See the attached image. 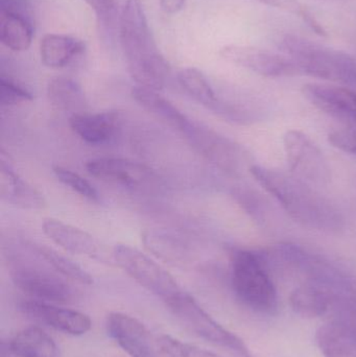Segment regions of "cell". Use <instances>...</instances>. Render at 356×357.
<instances>
[{
  "mask_svg": "<svg viewBox=\"0 0 356 357\" xmlns=\"http://www.w3.org/2000/svg\"><path fill=\"white\" fill-rule=\"evenodd\" d=\"M332 322L342 327L356 342V289L355 287L339 289L334 298Z\"/></svg>",
  "mask_w": 356,
  "mask_h": 357,
  "instance_id": "d4e9b609",
  "label": "cell"
},
{
  "mask_svg": "<svg viewBox=\"0 0 356 357\" xmlns=\"http://www.w3.org/2000/svg\"><path fill=\"white\" fill-rule=\"evenodd\" d=\"M0 197L6 203L22 209L39 210L45 207L43 195L16 173L3 151L0 159Z\"/></svg>",
  "mask_w": 356,
  "mask_h": 357,
  "instance_id": "9a60e30c",
  "label": "cell"
},
{
  "mask_svg": "<svg viewBox=\"0 0 356 357\" xmlns=\"http://www.w3.org/2000/svg\"><path fill=\"white\" fill-rule=\"evenodd\" d=\"M119 41L132 79L140 87L162 89L171 73L153 37L141 0H127L119 17Z\"/></svg>",
  "mask_w": 356,
  "mask_h": 357,
  "instance_id": "7a4b0ae2",
  "label": "cell"
},
{
  "mask_svg": "<svg viewBox=\"0 0 356 357\" xmlns=\"http://www.w3.org/2000/svg\"><path fill=\"white\" fill-rule=\"evenodd\" d=\"M49 102L56 108L72 114L84 112L87 100L81 86L69 77H54L47 85Z\"/></svg>",
  "mask_w": 356,
  "mask_h": 357,
  "instance_id": "44dd1931",
  "label": "cell"
},
{
  "mask_svg": "<svg viewBox=\"0 0 356 357\" xmlns=\"http://www.w3.org/2000/svg\"><path fill=\"white\" fill-rule=\"evenodd\" d=\"M44 234L59 247L77 255L98 257L100 243L89 233L56 218H45L42 222Z\"/></svg>",
  "mask_w": 356,
  "mask_h": 357,
  "instance_id": "2e32d148",
  "label": "cell"
},
{
  "mask_svg": "<svg viewBox=\"0 0 356 357\" xmlns=\"http://www.w3.org/2000/svg\"><path fill=\"white\" fill-rule=\"evenodd\" d=\"M16 357H58L56 342L39 327L19 331L8 341Z\"/></svg>",
  "mask_w": 356,
  "mask_h": 357,
  "instance_id": "ffe728a7",
  "label": "cell"
},
{
  "mask_svg": "<svg viewBox=\"0 0 356 357\" xmlns=\"http://www.w3.org/2000/svg\"><path fill=\"white\" fill-rule=\"evenodd\" d=\"M231 280L236 297L247 307L261 314L277 310V289L261 254L235 250L232 253Z\"/></svg>",
  "mask_w": 356,
  "mask_h": 357,
  "instance_id": "277c9868",
  "label": "cell"
},
{
  "mask_svg": "<svg viewBox=\"0 0 356 357\" xmlns=\"http://www.w3.org/2000/svg\"><path fill=\"white\" fill-rule=\"evenodd\" d=\"M249 173L302 226L328 233L338 232L344 226L340 211L305 181L256 165H251Z\"/></svg>",
  "mask_w": 356,
  "mask_h": 357,
  "instance_id": "6da1fadb",
  "label": "cell"
},
{
  "mask_svg": "<svg viewBox=\"0 0 356 357\" xmlns=\"http://www.w3.org/2000/svg\"><path fill=\"white\" fill-rule=\"evenodd\" d=\"M183 135L201 155L230 175H240L253 165L244 148L209 128L192 121Z\"/></svg>",
  "mask_w": 356,
  "mask_h": 357,
  "instance_id": "ba28073f",
  "label": "cell"
},
{
  "mask_svg": "<svg viewBox=\"0 0 356 357\" xmlns=\"http://www.w3.org/2000/svg\"><path fill=\"white\" fill-rule=\"evenodd\" d=\"M132 96L144 110L182 134H184L192 123V121L184 113L173 106L164 96H160L156 90L135 86L132 90Z\"/></svg>",
  "mask_w": 356,
  "mask_h": 357,
  "instance_id": "d6986e66",
  "label": "cell"
},
{
  "mask_svg": "<svg viewBox=\"0 0 356 357\" xmlns=\"http://www.w3.org/2000/svg\"><path fill=\"white\" fill-rule=\"evenodd\" d=\"M186 0H160V8L167 14L173 15L183 10Z\"/></svg>",
  "mask_w": 356,
  "mask_h": 357,
  "instance_id": "e575fe53",
  "label": "cell"
},
{
  "mask_svg": "<svg viewBox=\"0 0 356 357\" xmlns=\"http://www.w3.org/2000/svg\"><path fill=\"white\" fill-rule=\"evenodd\" d=\"M33 23L12 15L0 14V40L13 52H24L31 46Z\"/></svg>",
  "mask_w": 356,
  "mask_h": 357,
  "instance_id": "cb8c5ba5",
  "label": "cell"
},
{
  "mask_svg": "<svg viewBox=\"0 0 356 357\" xmlns=\"http://www.w3.org/2000/svg\"><path fill=\"white\" fill-rule=\"evenodd\" d=\"M19 310L36 321L75 337L85 335L92 326L91 320L87 314L77 310L60 307L49 302L29 300L21 302Z\"/></svg>",
  "mask_w": 356,
  "mask_h": 357,
  "instance_id": "4fadbf2b",
  "label": "cell"
},
{
  "mask_svg": "<svg viewBox=\"0 0 356 357\" xmlns=\"http://www.w3.org/2000/svg\"><path fill=\"white\" fill-rule=\"evenodd\" d=\"M112 256L125 274L164 302L183 291L165 268L136 248L119 243L113 249Z\"/></svg>",
  "mask_w": 356,
  "mask_h": 357,
  "instance_id": "8992f818",
  "label": "cell"
},
{
  "mask_svg": "<svg viewBox=\"0 0 356 357\" xmlns=\"http://www.w3.org/2000/svg\"><path fill=\"white\" fill-rule=\"evenodd\" d=\"M284 148L293 175L315 185H325L332 180L328 161L307 134L298 130L286 132Z\"/></svg>",
  "mask_w": 356,
  "mask_h": 357,
  "instance_id": "9c48e42d",
  "label": "cell"
},
{
  "mask_svg": "<svg viewBox=\"0 0 356 357\" xmlns=\"http://www.w3.org/2000/svg\"><path fill=\"white\" fill-rule=\"evenodd\" d=\"M33 100V94L12 77L2 73L0 77V104L3 107L16 106Z\"/></svg>",
  "mask_w": 356,
  "mask_h": 357,
  "instance_id": "4dcf8cb0",
  "label": "cell"
},
{
  "mask_svg": "<svg viewBox=\"0 0 356 357\" xmlns=\"http://www.w3.org/2000/svg\"><path fill=\"white\" fill-rule=\"evenodd\" d=\"M303 96L316 108L356 130V91L340 86L307 84Z\"/></svg>",
  "mask_w": 356,
  "mask_h": 357,
  "instance_id": "8fae6325",
  "label": "cell"
},
{
  "mask_svg": "<svg viewBox=\"0 0 356 357\" xmlns=\"http://www.w3.org/2000/svg\"><path fill=\"white\" fill-rule=\"evenodd\" d=\"M222 58L231 64L267 77H286L301 75L296 64L286 54H276L246 45L224 46Z\"/></svg>",
  "mask_w": 356,
  "mask_h": 357,
  "instance_id": "30bf717a",
  "label": "cell"
},
{
  "mask_svg": "<svg viewBox=\"0 0 356 357\" xmlns=\"http://www.w3.org/2000/svg\"><path fill=\"white\" fill-rule=\"evenodd\" d=\"M86 52L83 40L63 33H47L40 42V58L48 68L68 66Z\"/></svg>",
  "mask_w": 356,
  "mask_h": 357,
  "instance_id": "e0dca14e",
  "label": "cell"
},
{
  "mask_svg": "<svg viewBox=\"0 0 356 357\" xmlns=\"http://www.w3.org/2000/svg\"><path fill=\"white\" fill-rule=\"evenodd\" d=\"M142 241L148 251L157 257L167 261H179L184 258V245L178 239L159 231L146 230L142 234Z\"/></svg>",
  "mask_w": 356,
  "mask_h": 357,
  "instance_id": "4316f807",
  "label": "cell"
},
{
  "mask_svg": "<svg viewBox=\"0 0 356 357\" xmlns=\"http://www.w3.org/2000/svg\"><path fill=\"white\" fill-rule=\"evenodd\" d=\"M279 48L300 75L356 87V60L346 52L293 35L282 38Z\"/></svg>",
  "mask_w": 356,
  "mask_h": 357,
  "instance_id": "3957f363",
  "label": "cell"
},
{
  "mask_svg": "<svg viewBox=\"0 0 356 357\" xmlns=\"http://www.w3.org/2000/svg\"><path fill=\"white\" fill-rule=\"evenodd\" d=\"M71 130L84 142L102 144L115 135L118 127V115L112 112L77 113L69 119Z\"/></svg>",
  "mask_w": 356,
  "mask_h": 357,
  "instance_id": "ac0fdd59",
  "label": "cell"
},
{
  "mask_svg": "<svg viewBox=\"0 0 356 357\" xmlns=\"http://www.w3.org/2000/svg\"><path fill=\"white\" fill-rule=\"evenodd\" d=\"M165 304L190 333L215 345L232 350L242 357H252L244 342L219 324L189 294L182 291Z\"/></svg>",
  "mask_w": 356,
  "mask_h": 357,
  "instance_id": "5b68a950",
  "label": "cell"
},
{
  "mask_svg": "<svg viewBox=\"0 0 356 357\" xmlns=\"http://www.w3.org/2000/svg\"><path fill=\"white\" fill-rule=\"evenodd\" d=\"M178 82L196 102L217 112L221 100L202 71L192 67L182 69L178 73Z\"/></svg>",
  "mask_w": 356,
  "mask_h": 357,
  "instance_id": "603a6c76",
  "label": "cell"
},
{
  "mask_svg": "<svg viewBox=\"0 0 356 357\" xmlns=\"http://www.w3.org/2000/svg\"><path fill=\"white\" fill-rule=\"evenodd\" d=\"M158 346L161 352L167 357H221L208 350L184 343L167 335L159 337Z\"/></svg>",
  "mask_w": 356,
  "mask_h": 357,
  "instance_id": "f1b7e54d",
  "label": "cell"
},
{
  "mask_svg": "<svg viewBox=\"0 0 356 357\" xmlns=\"http://www.w3.org/2000/svg\"><path fill=\"white\" fill-rule=\"evenodd\" d=\"M8 273L14 284L33 299L54 304L75 299L72 287L54 270L16 259L10 264Z\"/></svg>",
  "mask_w": 356,
  "mask_h": 357,
  "instance_id": "52a82bcc",
  "label": "cell"
},
{
  "mask_svg": "<svg viewBox=\"0 0 356 357\" xmlns=\"http://www.w3.org/2000/svg\"><path fill=\"white\" fill-rule=\"evenodd\" d=\"M257 1L299 17L317 35L321 36V37L327 36V31L324 29L323 25L318 21L315 15L311 14V10L299 0H257Z\"/></svg>",
  "mask_w": 356,
  "mask_h": 357,
  "instance_id": "83f0119b",
  "label": "cell"
},
{
  "mask_svg": "<svg viewBox=\"0 0 356 357\" xmlns=\"http://www.w3.org/2000/svg\"><path fill=\"white\" fill-rule=\"evenodd\" d=\"M85 167L93 177L127 187L142 186L154 176L146 165L123 158L91 159Z\"/></svg>",
  "mask_w": 356,
  "mask_h": 357,
  "instance_id": "5bb4252c",
  "label": "cell"
},
{
  "mask_svg": "<svg viewBox=\"0 0 356 357\" xmlns=\"http://www.w3.org/2000/svg\"><path fill=\"white\" fill-rule=\"evenodd\" d=\"M107 331L130 357H160L146 327L129 314L111 312L107 319Z\"/></svg>",
  "mask_w": 356,
  "mask_h": 357,
  "instance_id": "7c38bea8",
  "label": "cell"
},
{
  "mask_svg": "<svg viewBox=\"0 0 356 357\" xmlns=\"http://www.w3.org/2000/svg\"><path fill=\"white\" fill-rule=\"evenodd\" d=\"M0 14L20 17L35 24L31 0H0Z\"/></svg>",
  "mask_w": 356,
  "mask_h": 357,
  "instance_id": "836d02e7",
  "label": "cell"
},
{
  "mask_svg": "<svg viewBox=\"0 0 356 357\" xmlns=\"http://www.w3.org/2000/svg\"><path fill=\"white\" fill-rule=\"evenodd\" d=\"M0 349H1L0 357H16L14 352L12 351V348H10L8 341H2Z\"/></svg>",
  "mask_w": 356,
  "mask_h": 357,
  "instance_id": "d590c367",
  "label": "cell"
},
{
  "mask_svg": "<svg viewBox=\"0 0 356 357\" xmlns=\"http://www.w3.org/2000/svg\"><path fill=\"white\" fill-rule=\"evenodd\" d=\"M316 340L324 357H356V342L336 323L320 327Z\"/></svg>",
  "mask_w": 356,
  "mask_h": 357,
  "instance_id": "7402d4cb",
  "label": "cell"
},
{
  "mask_svg": "<svg viewBox=\"0 0 356 357\" xmlns=\"http://www.w3.org/2000/svg\"><path fill=\"white\" fill-rule=\"evenodd\" d=\"M54 175L58 178V180L61 183L65 185V186L70 188L71 190L75 192L79 193L82 197H86V199H91V201H96L98 199V192L93 185L86 180L85 178L79 176V174L75 173L71 169H66V167H54L52 169Z\"/></svg>",
  "mask_w": 356,
  "mask_h": 357,
  "instance_id": "f546056e",
  "label": "cell"
},
{
  "mask_svg": "<svg viewBox=\"0 0 356 357\" xmlns=\"http://www.w3.org/2000/svg\"><path fill=\"white\" fill-rule=\"evenodd\" d=\"M327 139L334 148L346 154H356V130L351 128L334 130L328 134Z\"/></svg>",
  "mask_w": 356,
  "mask_h": 357,
  "instance_id": "d6a6232c",
  "label": "cell"
},
{
  "mask_svg": "<svg viewBox=\"0 0 356 357\" xmlns=\"http://www.w3.org/2000/svg\"><path fill=\"white\" fill-rule=\"evenodd\" d=\"M95 13L96 19L102 31L112 29L116 18L115 0H84Z\"/></svg>",
  "mask_w": 356,
  "mask_h": 357,
  "instance_id": "1f68e13d",
  "label": "cell"
},
{
  "mask_svg": "<svg viewBox=\"0 0 356 357\" xmlns=\"http://www.w3.org/2000/svg\"><path fill=\"white\" fill-rule=\"evenodd\" d=\"M36 252L52 270L62 275L64 278L77 281L81 284L90 285L93 283L91 275L66 256L61 255L58 252L45 245H38L36 247Z\"/></svg>",
  "mask_w": 356,
  "mask_h": 357,
  "instance_id": "484cf974",
  "label": "cell"
}]
</instances>
